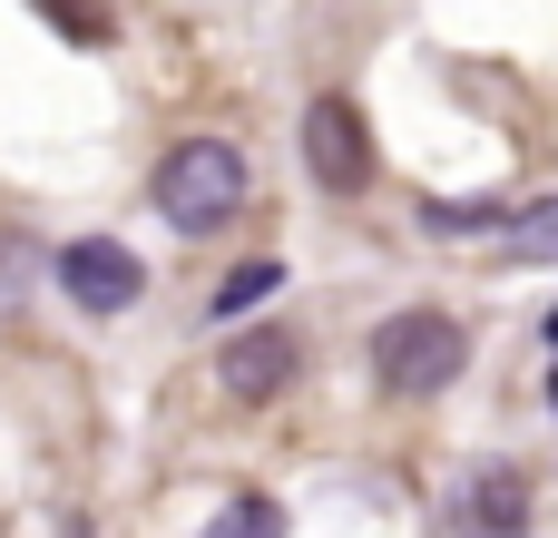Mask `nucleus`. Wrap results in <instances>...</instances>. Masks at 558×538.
Instances as JSON below:
<instances>
[{
    "mask_svg": "<svg viewBox=\"0 0 558 538\" xmlns=\"http://www.w3.org/2000/svg\"><path fill=\"white\" fill-rule=\"evenodd\" d=\"M461 363H471V333H461L441 304H412V314H383V323H373V382H383L392 402L451 392Z\"/></svg>",
    "mask_w": 558,
    "mask_h": 538,
    "instance_id": "2",
    "label": "nucleus"
},
{
    "mask_svg": "<svg viewBox=\"0 0 558 538\" xmlns=\"http://www.w3.org/2000/svg\"><path fill=\"white\" fill-rule=\"evenodd\" d=\"M304 167L324 196H363L373 186V137H363V108L353 98H314L304 108Z\"/></svg>",
    "mask_w": 558,
    "mask_h": 538,
    "instance_id": "4",
    "label": "nucleus"
},
{
    "mask_svg": "<svg viewBox=\"0 0 558 538\" xmlns=\"http://www.w3.org/2000/svg\"><path fill=\"white\" fill-rule=\"evenodd\" d=\"M451 529L461 538H530V470L520 461H471L451 490Z\"/></svg>",
    "mask_w": 558,
    "mask_h": 538,
    "instance_id": "5",
    "label": "nucleus"
},
{
    "mask_svg": "<svg viewBox=\"0 0 558 538\" xmlns=\"http://www.w3.org/2000/svg\"><path fill=\"white\" fill-rule=\"evenodd\" d=\"M294 372H304V343H294L284 323H245V333H226V353H216V382H226L235 402H275Z\"/></svg>",
    "mask_w": 558,
    "mask_h": 538,
    "instance_id": "6",
    "label": "nucleus"
},
{
    "mask_svg": "<svg viewBox=\"0 0 558 538\" xmlns=\"http://www.w3.org/2000/svg\"><path fill=\"white\" fill-rule=\"evenodd\" d=\"M206 538H284V510H275V500H226V510L206 519Z\"/></svg>",
    "mask_w": 558,
    "mask_h": 538,
    "instance_id": "8",
    "label": "nucleus"
},
{
    "mask_svg": "<svg viewBox=\"0 0 558 538\" xmlns=\"http://www.w3.org/2000/svg\"><path fill=\"white\" fill-rule=\"evenodd\" d=\"M49 274H59V294H69L78 314H128V304L147 294V265H137L118 235H69V245L49 255Z\"/></svg>",
    "mask_w": 558,
    "mask_h": 538,
    "instance_id": "3",
    "label": "nucleus"
},
{
    "mask_svg": "<svg viewBox=\"0 0 558 538\" xmlns=\"http://www.w3.org/2000/svg\"><path fill=\"white\" fill-rule=\"evenodd\" d=\"M147 196H157V216L177 235H216V225L245 216V147L235 137H186V147L157 157V186Z\"/></svg>",
    "mask_w": 558,
    "mask_h": 538,
    "instance_id": "1",
    "label": "nucleus"
},
{
    "mask_svg": "<svg viewBox=\"0 0 558 538\" xmlns=\"http://www.w3.org/2000/svg\"><path fill=\"white\" fill-rule=\"evenodd\" d=\"M549 343H558V314H549Z\"/></svg>",
    "mask_w": 558,
    "mask_h": 538,
    "instance_id": "10",
    "label": "nucleus"
},
{
    "mask_svg": "<svg viewBox=\"0 0 558 538\" xmlns=\"http://www.w3.org/2000/svg\"><path fill=\"white\" fill-rule=\"evenodd\" d=\"M500 235H510V255H558V196H549V206H530V216H510Z\"/></svg>",
    "mask_w": 558,
    "mask_h": 538,
    "instance_id": "9",
    "label": "nucleus"
},
{
    "mask_svg": "<svg viewBox=\"0 0 558 538\" xmlns=\"http://www.w3.org/2000/svg\"><path fill=\"white\" fill-rule=\"evenodd\" d=\"M275 284H284V265H275V255H255V265H235V274L216 284V323H235V314H245V304H265Z\"/></svg>",
    "mask_w": 558,
    "mask_h": 538,
    "instance_id": "7",
    "label": "nucleus"
}]
</instances>
